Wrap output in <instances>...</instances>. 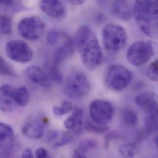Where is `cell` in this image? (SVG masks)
Here are the masks:
<instances>
[{
	"mask_svg": "<svg viewBox=\"0 0 158 158\" xmlns=\"http://www.w3.org/2000/svg\"><path fill=\"white\" fill-rule=\"evenodd\" d=\"M14 133L8 124L0 122V148L14 143Z\"/></svg>",
	"mask_w": 158,
	"mask_h": 158,
	"instance_id": "cell-19",
	"label": "cell"
},
{
	"mask_svg": "<svg viewBox=\"0 0 158 158\" xmlns=\"http://www.w3.org/2000/svg\"><path fill=\"white\" fill-rule=\"evenodd\" d=\"M158 60H156L150 64L147 70V77L153 81H158Z\"/></svg>",
	"mask_w": 158,
	"mask_h": 158,
	"instance_id": "cell-31",
	"label": "cell"
},
{
	"mask_svg": "<svg viewBox=\"0 0 158 158\" xmlns=\"http://www.w3.org/2000/svg\"><path fill=\"white\" fill-rule=\"evenodd\" d=\"M147 113L148 115L145 118V131L147 134H152L158 130V109Z\"/></svg>",
	"mask_w": 158,
	"mask_h": 158,
	"instance_id": "cell-20",
	"label": "cell"
},
{
	"mask_svg": "<svg viewBox=\"0 0 158 158\" xmlns=\"http://www.w3.org/2000/svg\"><path fill=\"white\" fill-rule=\"evenodd\" d=\"M49 79L55 81L57 83H61L63 81V76L60 71L59 67L51 65L49 70Z\"/></svg>",
	"mask_w": 158,
	"mask_h": 158,
	"instance_id": "cell-30",
	"label": "cell"
},
{
	"mask_svg": "<svg viewBox=\"0 0 158 158\" xmlns=\"http://www.w3.org/2000/svg\"><path fill=\"white\" fill-rule=\"evenodd\" d=\"M133 6L131 0H113V14L121 20H129L133 17Z\"/></svg>",
	"mask_w": 158,
	"mask_h": 158,
	"instance_id": "cell-15",
	"label": "cell"
},
{
	"mask_svg": "<svg viewBox=\"0 0 158 158\" xmlns=\"http://www.w3.org/2000/svg\"><path fill=\"white\" fill-rule=\"evenodd\" d=\"M98 147V142L93 139H84L78 143V148L74 152L75 158H86V153L95 149Z\"/></svg>",
	"mask_w": 158,
	"mask_h": 158,
	"instance_id": "cell-17",
	"label": "cell"
},
{
	"mask_svg": "<svg viewBox=\"0 0 158 158\" xmlns=\"http://www.w3.org/2000/svg\"><path fill=\"white\" fill-rule=\"evenodd\" d=\"M74 41L83 65L88 70L93 71L102 64L103 60L102 49L96 35L89 27H80Z\"/></svg>",
	"mask_w": 158,
	"mask_h": 158,
	"instance_id": "cell-1",
	"label": "cell"
},
{
	"mask_svg": "<svg viewBox=\"0 0 158 158\" xmlns=\"http://www.w3.org/2000/svg\"><path fill=\"white\" fill-rule=\"evenodd\" d=\"M83 116L84 113L82 110L79 108L76 107L72 114L65 120L64 123V126L70 131L77 128H81L82 124Z\"/></svg>",
	"mask_w": 158,
	"mask_h": 158,
	"instance_id": "cell-18",
	"label": "cell"
},
{
	"mask_svg": "<svg viewBox=\"0 0 158 158\" xmlns=\"http://www.w3.org/2000/svg\"><path fill=\"white\" fill-rule=\"evenodd\" d=\"M6 54L10 60L20 64L30 62L33 56L31 48L21 40L9 41L6 46Z\"/></svg>",
	"mask_w": 158,
	"mask_h": 158,
	"instance_id": "cell-9",
	"label": "cell"
},
{
	"mask_svg": "<svg viewBox=\"0 0 158 158\" xmlns=\"http://www.w3.org/2000/svg\"><path fill=\"white\" fill-rule=\"evenodd\" d=\"M0 75L3 77H16L14 69L0 56Z\"/></svg>",
	"mask_w": 158,
	"mask_h": 158,
	"instance_id": "cell-27",
	"label": "cell"
},
{
	"mask_svg": "<svg viewBox=\"0 0 158 158\" xmlns=\"http://www.w3.org/2000/svg\"><path fill=\"white\" fill-rule=\"evenodd\" d=\"M137 105L143 111L149 113L158 108L157 95L153 92H144L135 97Z\"/></svg>",
	"mask_w": 158,
	"mask_h": 158,
	"instance_id": "cell-16",
	"label": "cell"
},
{
	"mask_svg": "<svg viewBox=\"0 0 158 158\" xmlns=\"http://www.w3.org/2000/svg\"><path fill=\"white\" fill-rule=\"evenodd\" d=\"M24 75L25 78L33 84L43 87L50 86L49 77L39 67L31 66L28 67L25 71Z\"/></svg>",
	"mask_w": 158,
	"mask_h": 158,
	"instance_id": "cell-14",
	"label": "cell"
},
{
	"mask_svg": "<svg viewBox=\"0 0 158 158\" xmlns=\"http://www.w3.org/2000/svg\"><path fill=\"white\" fill-rule=\"evenodd\" d=\"M105 48L110 52H118L126 45L128 36L126 29L118 24H107L102 30Z\"/></svg>",
	"mask_w": 158,
	"mask_h": 158,
	"instance_id": "cell-3",
	"label": "cell"
},
{
	"mask_svg": "<svg viewBox=\"0 0 158 158\" xmlns=\"http://www.w3.org/2000/svg\"><path fill=\"white\" fill-rule=\"evenodd\" d=\"M155 47L150 41H139L129 48L126 57L132 65L140 67L147 64L154 56Z\"/></svg>",
	"mask_w": 158,
	"mask_h": 158,
	"instance_id": "cell-4",
	"label": "cell"
},
{
	"mask_svg": "<svg viewBox=\"0 0 158 158\" xmlns=\"http://www.w3.org/2000/svg\"><path fill=\"white\" fill-rule=\"evenodd\" d=\"M59 137V134L56 131L51 132L48 136V140L49 142H54Z\"/></svg>",
	"mask_w": 158,
	"mask_h": 158,
	"instance_id": "cell-35",
	"label": "cell"
},
{
	"mask_svg": "<svg viewBox=\"0 0 158 158\" xmlns=\"http://www.w3.org/2000/svg\"><path fill=\"white\" fill-rule=\"evenodd\" d=\"M89 113L95 123L107 126L113 119L114 107L108 101L95 100L90 104Z\"/></svg>",
	"mask_w": 158,
	"mask_h": 158,
	"instance_id": "cell-8",
	"label": "cell"
},
{
	"mask_svg": "<svg viewBox=\"0 0 158 158\" xmlns=\"http://www.w3.org/2000/svg\"><path fill=\"white\" fill-rule=\"evenodd\" d=\"M14 97L15 102L18 106H26L30 100V93L25 87L14 88Z\"/></svg>",
	"mask_w": 158,
	"mask_h": 158,
	"instance_id": "cell-21",
	"label": "cell"
},
{
	"mask_svg": "<svg viewBox=\"0 0 158 158\" xmlns=\"http://www.w3.org/2000/svg\"><path fill=\"white\" fill-rule=\"evenodd\" d=\"M90 90V84L87 77L82 72H75L65 81L64 91L72 99L79 100L87 96Z\"/></svg>",
	"mask_w": 158,
	"mask_h": 158,
	"instance_id": "cell-5",
	"label": "cell"
},
{
	"mask_svg": "<svg viewBox=\"0 0 158 158\" xmlns=\"http://www.w3.org/2000/svg\"><path fill=\"white\" fill-rule=\"evenodd\" d=\"M119 154L124 158H132L137 153V147L134 143H127L122 145L119 149Z\"/></svg>",
	"mask_w": 158,
	"mask_h": 158,
	"instance_id": "cell-24",
	"label": "cell"
},
{
	"mask_svg": "<svg viewBox=\"0 0 158 158\" xmlns=\"http://www.w3.org/2000/svg\"><path fill=\"white\" fill-rule=\"evenodd\" d=\"M20 0H0V8L8 11H15L19 9Z\"/></svg>",
	"mask_w": 158,
	"mask_h": 158,
	"instance_id": "cell-29",
	"label": "cell"
},
{
	"mask_svg": "<svg viewBox=\"0 0 158 158\" xmlns=\"http://www.w3.org/2000/svg\"><path fill=\"white\" fill-rule=\"evenodd\" d=\"M16 150V145L14 143L7 147L0 148V157L9 158L10 157Z\"/></svg>",
	"mask_w": 158,
	"mask_h": 158,
	"instance_id": "cell-32",
	"label": "cell"
},
{
	"mask_svg": "<svg viewBox=\"0 0 158 158\" xmlns=\"http://www.w3.org/2000/svg\"><path fill=\"white\" fill-rule=\"evenodd\" d=\"M85 129L90 132L96 134H103L108 131V127L106 126H101L96 123L87 122L85 124Z\"/></svg>",
	"mask_w": 158,
	"mask_h": 158,
	"instance_id": "cell-28",
	"label": "cell"
},
{
	"mask_svg": "<svg viewBox=\"0 0 158 158\" xmlns=\"http://www.w3.org/2000/svg\"><path fill=\"white\" fill-rule=\"evenodd\" d=\"M59 37V34L57 30H50L48 32L46 37L47 43L51 46L56 44L58 41Z\"/></svg>",
	"mask_w": 158,
	"mask_h": 158,
	"instance_id": "cell-33",
	"label": "cell"
},
{
	"mask_svg": "<svg viewBox=\"0 0 158 158\" xmlns=\"http://www.w3.org/2000/svg\"><path fill=\"white\" fill-rule=\"evenodd\" d=\"M45 23L38 16L23 18L18 25V31L20 36L29 41H36L44 33Z\"/></svg>",
	"mask_w": 158,
	"mask_h": 158,
	"instance_id": "cell-7",
	"label": "cell"
},
{
	"mask_svg": "<svg viewBox=\"0 0 158 158\" xmlns=\"http://www.w3.org/2000/svg\"><path fill=\"white\" fill-rule=\"evenodd\" d=\"M80 132H81V130H80V128H79L75 132H67L63 133L60 137V139L56 142L54 144V147L59 148V147L65 146L70 143L75 139V136L77 134H79Z\"/></svg>",
	"mask_w": 158,
	"mask_h": 158,
	"instance_id": "cell-23",
	"label": "cell"
},
{
	"mask_svg": "<svg viewBox=\"0 0 158 158\" xmlns=\"http://www.w3.org/2000/svg\"><path fill=\"white\" fill-rule=\"evenodd\" d=\"M73 5H81L83 4L86 0H67Z\"/></svg>",
	"mask_w": 158,
	"mask_h": 158,
	"instance_id": "cell-37",
	"label": "cell"
},
{
	"mask_svg": "<svg viewBox=\"0 0 158 158\" xmlns=\"http://www.w3.org/2000/svg\"><path fill=\"white\" fill-rule=\"evenodd\" d=\"M22 158H33V154L31 149L27 148L25 149L22 155Z\"/></svg>",
	"mask_w": 158,
	"mask_h": 158,
	"instance_id": "cell-36",
	"label": "cell"
},
{
	"mask_svg": "<svg viewBox=\"0 0 158 158\" xmlns=\"http://www.w3.org/2000/svg\"><path fill=\"white\" fill-rule=\"evenodd\" d=\"M40 7L47 15L55 19L63 17L66 11L65 7L60 0H41Z\"/></svg>",
	"mask_w": 158,
	"mask_h": 158,
	"instance_id": "cell-12",
	"label": "cell"
},
{
	"mask_svg": "<svg viewBox=\"0 0 158 158\" xmlns=\"http://www.w3.org/2000/svg\"><path fill=\"white\" fill-rule=\"evenodd\" d=\"M12 20L7 15L0 14V33L2 35L12 33Z\"/></svg>",
	"mask_w": 158,
	"mask_h": 158,
	"instance_id": "cell-25",
	"label": "cell"
},
{
	"mask_svg": "<svg viewBox=\"0 0 158 158\" xmlns=\"http://www.w3.org/2000/svg\"><path fill=\"white\" fill-rule=\"evenodd\" d=\"M133 16L145 35L153 38L158 36V0H135Z\"/></svg>",
	"mask_w": 158,
	"mask_h": 158,
	"instance_id": "cell-2",
	"label": "cell"
},
{
	"mask_svg": "<svg viewBox=\"0 0 158 158\" xmlns=\"http://www.w3.org/2000/svg\"><path fill=\"white\" fill-rule=\"evenodd\" d=\"M14 88L10 85L0 87V110L5 113L13 111L18 106L14 97Z\"/></svg>",
	"mask_w": 158,
	"mask_h": 158,
	"instance_id": "cell-11",
	"label": "cell"
},
{
	"mask_svg": "<svg viewBox=\"0 0 158 158\" xmlns=\"http://www.w3.org/2000/svg\"><path fill=\"white\" fill-rule=\"evenodd\" d=\"M124 123L128 126L134 127L138 122V115L135 111L131 109H125L122 113Z\"/></svg>",
	"mask_w": 158,
	"mask_h": 158,
	"instance_id": "cell-22",
	"label": "cell"
},
{
	"mask_svg": "<svg viewBox=\"0 0 158 158\" xmlns=\"http://www.w3.org/2000/svg\"><path fill=\"white\" fill-rule=\"evenodd\" d=\"M45 119L35 118L27 122L22 128V134L31 139H41L44 134V126L47 123Z\"/></svg>",
	"mask_w": 158,
	"mask_h": 158,
	"instance_id": "cell-10",
	"label": "cell"
},
{
	"mask_svg": "<svg viewBox=\"0 0 158 158\" xmlns=\"http://www.w3.org/2000/svg\"><path fill=\"white\" fill-rule=\"evenodd\" d=\"M36 157L38 158H48V153L47 150L43 148H39L36 150L35 152Z\"/></svg>",
	"mask_w": 158,
	"mask_h": 158,
	"instance_id": "cell-34",
	"label": "cell"
},
{
	"mask_svg": "<svg viewBox=\"0 0 158 158\" xmlns=\"http://www.w3.org/2000/svg\"><path fill=\"white\" fill-rule=\"evenodd\" d=\"M72 110V103L69 100H66L60 106H54L52 108V112L55 115L61 116L69 113Z\"/></svg>",
	"mask_w": 158,
	"mask_h": 158,
	"instance_id": "cell-26",
	"label": "cell"
},
{
	"mask_svg": "<svg viewBox=\"0 0 158 158\" xmlns=\"http://www.w3.org/2000/svg\"><path fill=\"white\" fill-rule=\"evenodd\" d=\"M132 73L125 67L121 65H111L105 76V83L108 87L115 91L125 89L131 82Z\"/></svg>",
	"mask_w": 158,
	"mask_h": 158,
	"instance_id": "cell-6",
	"label": "cell"
},
{
	"mask_svg": "<svg viewBox=\"0 0 158 158\" xmlns=\"http://www.w3.org/2000/svg\"><path fill=\"white\" fill-rule=\"evenodd\" d=\"M76 46L74 40L72 38H68L62 46L55 51L52 65L59 67L64 60L73 55Z\"/></svg>",
	"mask_w": 158,
	"mask_h": 158,
	"instance_id": "cell-13",
	"label": "cell"
}]
</instances>
